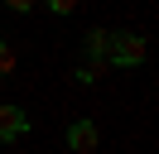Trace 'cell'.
<instances>
[{
  "label": "cell",
  "mask_w": 159,
  "mask_h": 154,
  "mask_svg": "<svg viewBox=\"0 0 159 154\" xmlns=\"http://www.w3.org/2000/svg\"><path fill=\"white\" fill-rule=\"evenodd\" d=\"M149 53V43L140 34H111V53H106V67H140Z\"/></svg>",
  "instance_id": "obj_1"
},
{
  "label": "cell",
  "mask_w": 159,
  "mask_h": 154,
  "mask_svg": "<svg viewBox=\"0 0 159 154\" xmlns=\"http://www.w3.org/2000/svg\"><path fill=\"white\" fill-rule=\"evenodd\" d=\"M97 144H101V135H97L92 120H72L68 125V149L72 154H97Z\"/></svg>",
  "instance_id": "obj_2"
},
{
  "label": "cell",
  "mask_w": 159,
  "mask_h": 154,
  "mask_svg": "<svg viewBox=\"0 0 159 154\" xmlns=\"http://www.w3.org/2000/svg\"><path fill=\"white\" fill-rule=\"evenodd\" d=\"M5 5H10L15 15H24V10H34V5H39V0H5Z\"/></svg>",
  "instance_id": "obj_8"
},
{
  "label": "cell",
  "mask_w": 159,
  "mask_h": 154,
  "mask_svg": "<svg viewBox=\"0 0 159 154\" xmlns=\"http://www.w3.org/2000/svg\"><path fill=\"white\" fill-rule=\"evenodd\" d=\"M24 130H29V116L20 106H0V140H20Z\"/></svg>",
  "instance_id": "obj_3"
},
{
  "label": "cell",
  "mask_w": 159,
  "mask_h": 154,
  "mask_svg": "<svg viewBox=\"0 0 159 154\" xmlns=\"http://www.w3.org/2000/svg\"><path fill=\"white\" fill-rule=\"evenodd\" d=\"M10 72H15V48L5 43V38H0V82H5Z\"/></svg>",
  "instance_id": "obj_6"
},
{
  "label": "cell",
  "mask_w": 159,
  "mask_h": 154,
  "mask_svg": "<svg viewBox=\"0 0 159 154\" xmlns=\"http://www.w3.org/2000/svg\"><path fill=\"white\" fill-rule=\"evenodd\" d=\"M82 48H87V63H106V53H111V29H87V34H82Z\"/></svg>",
  "instance_id": "obj_4"
},
{
  "label": "cell",
  "mask_w": 159,
  "mask_h": 154,
  "mask_svg": "<svg viewBox=\"0 0 159 154\" xmlns=\"http://www.w3.org/2000/svg\"><path fill=\"white\" fill-rule=\"evenodd\" d=\"M43 5H48V10H53V15H72V10H77V5H82V0H43Z\"/></svg>",
  "instance_id": "obj_7"
},
{
  "label": "cell",
  "mask_w": 159,
  "mask_h": 154,
  "mask_svg": "<svg viewBox=\"0 0 159 154\" xmlns=\"http://www.w3.org/2000/svg\"><path fill=\"white\" fill-rule=\"evenodd\" d=\"M101 72H106V63H82V67H77V72H72V77H77L82 87H92V82H97Z\"/></svg>",
  "instance_id": "obj_5"
}]
</instances>
